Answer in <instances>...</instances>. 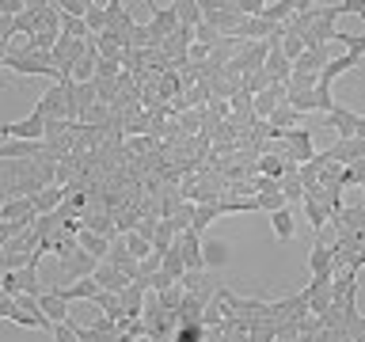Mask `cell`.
Masks as SVG:
<instances>
[{
	"label": "cell",
	"instance_id": "obj_31",
	"mask_svg": "<svg viewBox=\"0 0 365 342\" xmlns=\"http://www.w3.org/2000/svg\"><path fill=\"white\" fill-rule=\"evenodd\" d=\"M194 42H202V46H210V50H217V46H221V34H217L210 23H198V27H194Z\"/></svg>",
	"mask_w": 365,
	"mask_h": 342
},
{
	"label": "cell",
	"instance_id": "obj_4",
	"mask_svg": "<svg viewBox=\"0 0 365 342\" xmlns=\"http://www.w3.org/2000/svg\"><path fill=\"white\" fill-rule=\"evenodd\" d=\"M285 95H289V88H285V84H270L267 91H259V95L251 99V114L267 122L270 114H274V110H278L282 103H285Z\"/></svg>",
	"mask_w": 365,
	"mask_h": 342
},
{
	"label": "cell",
	"instance_id": "obj_29",
	"mask_svg": "<svg viewBox=\"0 0 365 342\" xmlns=\"http://www.w3.org/2000/svg\"><path fill=\"white\" fill-rule=\"evenodd\" d=\"M84 23H88V31H91V34H103V31H107V8L91 4V8H88V16H84Z\"/></svg>",
	"mask_w": 365,
	"mask_h": 342
},
{
	"label": "cell",
	"instance_id": "obj_5",
	"mask_svg": "<svg viewBox=\"0 0 365 342\" xmlns=\"http://www.w3.org/2000/svg\"><path fill=\"white\" fill-rule=\"evenodd\" d=\"M145 296H148V285L137 278V281H130L125 289L118 293V301H122V312L130 316V319H141V312H145Z\"/></svg>",
	"mask_w": 365,
	"mask_h": 342
},
{
	"label": "cell",
	"instance_id": "obj_27",
	"mask_svg": "<svg viewBox=\"0 0 365 342\" xmlns=\"http://www.w3.org/2000/svg\"><path fill=\"white\" fill-rule=\"evenodd\" d=\"M255 202H259V213H278V209H285V194H282V187L270 190V194H255Z\"/></svg>",
	"mask_w": 365,
	"mask_h": 342
},
{
	"label": "cell",
	"instance_id": "obj_18",
	"mask_svg": "<svg viewBox=\"0 0 365 342\" xmlns=\"http://www.w3.org/2000/svg\"><path fill=\"white\" fill-rule=\"evenodd\" d=\"M175 16H179V27H198L202 23V8H198V0H175Z\"/></svg>",
	"mask_w": 365,
	"mask_h": 342
},
{
	"label": "cell",
	"instance_id": "obj_26",
	"mask_svg": "<svg viewBox=\"0 0 365 342\" xmlns=\"http://www.w3.org/2000/svg\"><path fill=\"white\" fill-rule=\"evenodd\" d=\"M278 187H282V194H285V202H304V182L297 179V171H289V175H285Z\"/></svg>",
	"mask_w": 365,
	"mask_h": 342
},
{
	"label": "cell",
	"instance_id": "obj_10",
	"mask_svg": "<svg viewBox=\"0 0 365 342\" xmlns=\"http://www.w3.org/2000/svg\"><path fill=\"white\" fill-rule=\"evenodd\" d=\"M23 217H38L34 198H4L0 202V221H23Z\"/></svg>",
	"mask_w": 365,
	"mask_h": 342
},
{
	"label": "cell",
	"instance_id": "obj_16",
	"mask_svg": "<svg viewBox=\"0 0 365 342\" xmlns=\"http://www.w3.org/2000/svg\"><path fill=\"white\" fill-rule=\"evenodd\" d=\"M65 198H68L65 187H46V190L34 194V209H38V217H42V213H53V209H61Z\"/></svg>",
	"mask_w": 365,
	"mask_h": 342
},
{
	"label": "cell",
	"instance_id": "obj_30",
	"mask_svg": "<svg viewBox=\"0 0 365 342\" xmlns=\"http://www.w3.org/2000/svg\"><path fill=\"white\" fill-rule=\"evenodd\" d=\"M65 323H68V327H73V335H76V342H107V338H103V335H99V331H96V327H88V323H76V319H73V316H68V319H65Z\"/></svg>",
	"mask_w": 365,
	"mask_h": 342
},
{
	"label": "cell",
	"instance_id": "obj_6",
	"mask_svg": "<svg viewBox=\"0 0 365 342\" xmlns=\"http://www.w3.org/2000/svg\"><path fill=\"white\" fill-rule=\"evenodd\" d=\"M50 293H57L65 304H73V301H96L99 285H96V278H80L73 285H50Z\"/></svg>",
	"mask_w": 365,
	"mask_h": 342
},
{
	"label": "cell",
	"instance_id": "obj_21",
	"mask_svg": "<svg viewBox=\"0 0 365 342\" xmlns=\"http://www.w3.org/2000/svg\"><path fill=\"white\" fill-rule=\"evenodd\" d=\"M217 217H225L221 213V202H205V205H198V209H194V232H202V228H210L213 221H217Z\"/></svg>",
	"mask_w": 365,
	"mask_h": 342
},
{
	"label": "cell",
	"instance_id": "obj_3",
	"mask_svg": "<svg viewBox=\"0 0 365 342\" xmlns=\"http://www.w3.org/2000/svg\"><path fill=\"white\" fill-rule=\"evenodd\" d=\"M175 251L182 255L187 262V270H205V255H202V232H194V228H182L175 236Z\"/></svg>",
	"mask_w": 365,
	"mask_h": 342
},
{
	"label": "cell",
	"instance_id": "obj_25",
	"mask_svg": "<svg viewBox=\"0 0 365 342\" xmlns=\"http://www.w3.org/2000/svg\"><path fill=\"white\" fill-rule=\"evenodd\" d=\"M160 270H164L168 278H175V281L182 278V274H187V262H182V255L175 251V244H171V251L164 255V262H160Z\"/></svg>",
	"mask_w": 365,
	"mask_h": 342
},
{
	"label": "cell",
	"instance_id": "obj_33",
	"mask_svg": "<svg viewBox=\"0 0 365 342\" xmlns=\"http://www.w3.org/2000/svg\"><path fill=\"white\" fill-rule=\"evenodd\" d=\"M339 16H350V11H354V16H361V11H365V0H339Z\"/></svg>",
	"mask_w": 365,
	"mask_h": 342
},
{
	"label": "cell",
	"instance_id": "obj_9",
	"mask_svg": "<svg viewBox=\"0 0 365 342\" xmlns=\"http://www.w3.org/2000/svg\"><path fill=\"white\" fill-rule=\"evenodd\" d=\"M354 122H358V114L346 110V107H339V103H335V110L327 114V130H335L339 141H350V137H354Z\"/></svg>",
	"mask_w": 365,
	"mask_h": 342
},
{
	"label": "cell",
	"instance_id": "obj_32",
	"mask_svg": "<svg viewBox=\"0 0 365 342\" xmlns=\"http://www.w3.org/2000/svg\"><path fill=\"white\" fill-rule=\"evenodd\" d=\"M202 255H205V270H210V266H221L228 259V247L225 244H202Z\"/></svg>",
	"mask_w": 365,
	"mask_h": 342
},
{
	"label": "cell",
	"instance_id": "obj_17",
	"mask_svg": "<svg viewBox=\"0 0 365 342\" xmlns=\"http://www.w3.org/2000/svg\"><path fill=\"white\" fill-rule=\"evenodd\" d=\"M175 224H171V217H160L156 221V236H153V251L156 255H168L171 251V244H175Z\"/></svg>",
	"mask_w": 365,
	"mask_h": 342
},
{
	"label": "cell",
	"instance_id": "obj_23",
	"mask_svg": "<svg viewBox=\"0 0 365 342\" xmlns=\"http://www.w3.org/2000/svg\"><path fill=\"white\" fill-rule=\"evenodd\" d=\"M122 239H125V251H130V255H133L137 262H145L148 255H153V244H148L145 236H137V232H125Z\"/></svg>",
	"mask_w": 365,
	"mask_h": 342
},
{
	"label": "cell",
	"instance_id": "obj_12",
	"mask_svg": "<svg viewBox=\"0 0 365 342\" xmlns=\"http://www.w3.org/2000/svg\"><path fill=\"white\" fill-rule=\"evenodd\" d=\"M76 244L84 247L91 259H99V262L107 259V251H110V239L99 236V232H88V228H80V232H76Z\"/></svg>",
	"mask_w": 365,
	"mask_h": 342
},
{
	"label": "cell",
	"instance_id": "obj_14",
	"mask_svg": "<svg viewBox=\"0 0 365 342\" xmlns=\"http://www.w3.org/2000/svg\"><path fill=\"white\" fill-rule=\"evenodd\" d=\"M331 262H335V244L316 239V244H312V255H308V270H312V274H324V270H331Z\"/></svg>",
	"mask_w": 365,
	"mask_h": 342
},
{
	"label": "cell",
	"instance_id": "obj_36",
	"mask_svg": "<svg viewBox=\"0 0 365 342\" xmlns=\"http://www.w3.org/2000/svg\"><path fill=\"white\" fill-rule=\"evenodd\" d=\"M361 194H365V179H361Z\"/></svg>",
	"mask_w": 365,
	"mask_h": 342
},
{
	"label": "cell",
	"instance_id": "obj_1",
	"mask_svg": "<svg viewBox=\"0 0 365 342\" xmlns=\"http://www.w3.org/2000/svg\"><path fill=\"white\" fill-rule=\"evenodd\" d=\"M34 110L42 118H65V122H76V107H73V80L68 84H50L34 103Z\"/></svg>",
	"mask_w": 365,
	"mask_h": 342
},
{
	"label": "cell",
	"instance_id": "obj_2",
	"mask_svg": "<svg viewBox=\"0 0 365 342\" xmlns=\"http://www.w3.org/2000/svg\"><path fill=\"white\" fill-rule=\"evenodd\" d=\"M46 137V118L38 110H31L19 122H4L0 125V141H42Z\"/></svg>",
	"mask_w": 365,
	"mask_h": 342
},
{
	"label": "cell",
	"instance_id": "obj_34",
	"mask_svg": "<svg viewBox=\"0 0 365 342\" xmlns=\"http://www.w3.org/2000/svg\"><path fill=\"white\" fill-rule=\"evenodd\" d=\"M160 262H164V255H156V251H153V255H148V259L141 262V278H148V274H156V270H160Z\"/></svg>",
	"mask_w": 365,
	"mask_h": 342
},
{
	"label": "cell",
	"instance_id": "obj_15",
	"mask_svg": "<svg viewBox=\"0 0 365 342\" xmlns=\"http://www.w3.org/2000/svg\"><path fill=\"white\" fill-rule=\"evenodd\" d=\"M38 304H42L46 319H50L53 327H57V323H65V319H68V304H65V301H61V296H57V293H50V289H46V293L38 296Z\"/></svg>",
	"mask_w": 365,
	"mask_h": 342
},
{
	"label": "cell",
	"instance_id": "obj_7",
	"mask_svg": "<svg viewBox=\"0 0 365 342\" xmlns=\"http://www.w3.org/2000/svg\"><path fill=\"white\" fill-rule=\"evenodd\" d=\"M38 156H50L46 141H8V145H0V160H38Z\"/></svg>",
	"mask_w": 365,
	"mask_h": 342
},
{
	"label": "cell",
	"instance_id": "obj_24",
	"mask_svg": "<svg viewBox=\"0 0 365 342\" xmlns=\"http://www.w3.org/2000/svg\"><path fill=\"white\" fill-rule=\"evenodd\" d=\"M255 171H259V175H267V179H278V182H282V175H285V160L274 156V152H267V156L259 160Z\"/></svg>",
	"mask_w": 365,
	"mask_h": 342
},
{
	"label": "cell",
	"instance_id": "obj_11",
	"mask_svg": "<svg viewBox=\"0 0 365 342\" xmlns=\"http://www.w3.org/2000/svg\"><path fill=\"white\" fill-rule=\"evenodd\" d=\"M8 274H11V281H16L19 293H31V296H42L46 293V285L38 278V266H23V270H8Z\"/></svg>",
	"mask_w": 365,
	"mask_h": 342
},
{
	"label": "cell",
	"instance_id": "obj_8",
	"mask_svg": "<svg viewBox=\"0 0 365 342\" xmlns=\"http://www.w3.org/2000/svg\"><path fill=\"white\" fill-rule=\"evenodd\" d=\"M91 278H96V285H99V289H107V293H122L125 285H130V278H125L118 266H110V262H99Z\"/></svg>",
	"mask_w": 365,
	"mask_h": 342
},
{
	"label": "cell",
	"instance_id": "obj_22",
	"mask_svg": "<svg viewBox=\"0 0 365 342\" xmlns=\"http://www.w3.org/2000/svg\"><path fill=\"white\" fill-rule=\"evenodd\" d=\"M304 217H308V224H312V232H324V228L331 224V213L324 209V205H316L312 198H304Z\"/></svg>",
	"mask_w": 365,
	"mask_h": 342
},
{
	"label": "cell",
	"instance_id": "obj_28",
	"mask_svg": "<svg viewBox=\"0 0 365 342\" xmlns=\"http://www.w3.org/2000/svg\"><path fill=\"white\" fill-rule=\"evenodd\" d=\"M301 53H304V38H301V34H285V38H282V57L293 65Z\"/></svg>",
	"mask_w": 365,
	"mask_h": 342
},
{
	"label": "cell",
	"instance_id": "obj_35",
	"mask_svg": "<svg viewBox=\"0 0 365 342\" xmlns=\"http://www.w3.org/2000/svg\"><path fill=\"white\" fill-rule=\"evenodd\" d=\"M354 137H358V141H365V114H358V122H354Z\"/></svg>",
	"mask_w": 365,
	"mask_h": 342
},
{
	"label": "cell",
	"instance_id": "obj_20",
	"mask_svg": "<svg viewBox=\"0 0 365 342\" xmlns=\"http://www.w3.org/2000/svg\"><path fill=\"white\" fill-rule=\"evenodd\" d=\"M91 304H96L103 316H110V319H122V316H125V312H122V301H118V293H107V289H99V293H96V301H91Z\"/></svg>",
	"mask_w": 365,
	"mask_h": 342
},
{
	"label": "cell",
	"instance_id": "obj_13",
	"mask_svg": "<svg viewBox=\"0 0 365 342\" xmlns=\"http://www.w3.org/2000/svg\"><path fill=\"white\" fill-rule=\"evenodd\" d=\"M80 224H84L88 232L107 236V239L118 236V224H114V217H110V213H84V217H80Z\"/></svg>",
	"mask_w": 365,
	"mask_h": 342
},
{
	"label": "cell",
	"instance_id": "obj_19",
	"mask_svg": "<svg viewBox=\"0 0 365 342\" xmlns=\"http://www.w3.org/2000/svg\"><path fill=\"white\" fill-rule=\"evenodd\" d=\"M270 224H274V236H278L282 244H289V239H293V209H289V205L278 209V213H270Z\"/></svg>",
	"mask_w": 365,
	"mask_h": 342
}]
</instances>
